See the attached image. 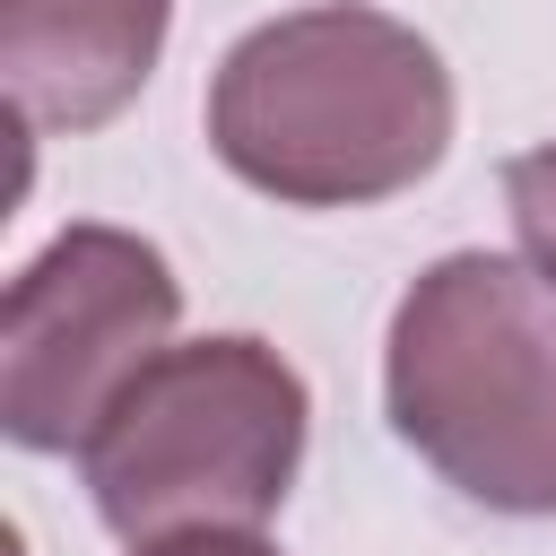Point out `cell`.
<instances>
[{
  "instance_id": "obj_3",
  "label": "cell",
  "mask_w": 556,
  "mask_h": 556,
  "mask_svg": "<svg viewBox=\"0 0 556 556\" xmlns=\"http://www.w3.org/2000/svg\"><path fill=\"white\" fill-rule=\"evenodd\" d=\"M304 374L269 339L217 330L156 348L78 443V469L96 521L122 547L182 530H261L304 469Z\"/></svg>"
},
{
  "instance_id": "obj_6",
  "label": "cell",
  "mask_w": 556,
  "mask_h": 556,
  "mask_svg": "<svg viewBox=\"0 0 556 556\" xmlns=\"http://www.w3.org/2000/svg\"><path fill=\"white\" fill-rule=\"evenodd\" d=\"M504 208H513L521 252L556 278V139H539V148H521L504 165Z\"/></svg>"
},
{
  "instance_id": "obj_7",
  "label": "cell",
  "mask_w": 556,
  "mask_h": 556,
  "mask_svg": "<svg viewBox=\"0 0 556 556\" xmlns=\"http://www.w3.org/2000/svg\"><path fill=\"white\" fill-rule=\"evenodd\" d=\"M130 556H278L261 530H182V539H148Z\"/></svg>"
},
{
  "instance_id": "obj_4",
  "label": "cell",
  "mask_w": 556,
  "mask_h": 556,
  "mask_svg": "<svg viewBox=\"0 0 556 556\" xmlns=\"http://www.w3.org/2000/svg\"><path fill=\"white\" fill-rule=\"evenodd\" d=\"M182 278L130 226H61L0 304V426L17 452H78L113 391L174 339Z\"/></svg>"
},
{
  "instance_id": "obj_5",
  "label": "cell",
  "mask_w": 556,
  "mask_h": 556,
  "mask_svg": "<svg viewBox=\"0 0 556 556\" xmlns=\"http://www.w3.org/2000/svg\"><path fill=\"white\" fill-rule=\"evenodd\" d=\"M174 0H0L17 130H104L156 70Z\"/></svg>"
},
{
  "instance_id": "obj_1",
  "label": "cell",
  "mask_w": 556,
  "mask_h": 556,
  "mask_svg": "<svg viewBox=\"0 0 556 556\" xmlns=\"http://www.w3.org/2000/svg\"><path fill=\"white\" fill-rule=\"evenodd\" d=\"M208 148L278 208H374L443 165L452 70L417 26L365 0L287 9L226 43Z\"/></svg>"
},
{
  "instance_id": "obj_2",
  "label": "cell",
  "mask_w": 556,
  "mask_h": 556,
  "mask_svg": "<svg viewBox=\"0 0 556 556\" xmlns=\"http://www.w3.org/2000/svg\"><path fill=\"white\" fill-rule=\"evenodd\" d=\"M391 434L469 504L556 513V278L513 252H443L382 339Z\"/></svg>"
}]
</instances>
